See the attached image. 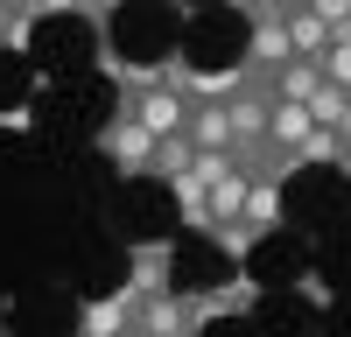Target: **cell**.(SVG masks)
I'll use <instances>...</instances> for the list:
<instances>
[{"label":"cell","mask_w":351,"mask_h":337,"mask_svg":"<svg viewBox=\"0 0 351 337\" xmlns=\"http://www.w3.org/2000/svg\"><path fill=\"white\" fill-rule=\"evenodd\" d=\"M112 8H120V0H14V21H21V28H36L43 14H77V21L106 28V21H112Z\"/></svg>","instance_id":"obj_5"},{"label":"cell","mask_w":351,"mask_h":337,"mask_svg":"<svg viewBox=\"0 0 351 337\" xmlns=\"http://www.w3.org/2000/svg\"><path fill=\"white\" fill-rule=\"evenodd\" d=\"M281 28H288V49H295V64H324V49H330V28L316 21L309 8H288V14H281Z\"/></svg>","instance_id":"obj_8"},{"label":"cell","mask_w":351,"mask_h":337,"mask_svg":"<svg viewBox=\"0 0 351 337\" xmlns=\"http://www.w3.org/2000/svg\"><path fill=\"white\" fill-rule=\"evenodd\" d=\"M309 134H316L309 105H288V99H274V112H267V155H295Z\"/></svg>","instance_id":"obj_6"},{"label":"cell","mask_w":351,"mask_h":337,"mask_svg":"<svg viewBox=\"0 0 351 337\" xmlns=\"http://www.w3.org/2000/svg\"><path fill=\"white\" fill-rule=\"evenodd\" d=\"M246 183H253V168H232L225 183H211V190H204V204H211V239L239 225V211H246Z\"/></svg>","instance_id":"obj_7"},{"label":"cell","mask_w":351,"mask_h":337,"mask_svg":"<svg viewBox=\"0 0 351 337\" xmlns=\"http://www.w3.org/2000/svg\"><path fill=\"white\" fill-rule=\"evenodd\" d=\"M169 190H176V211H183V225H197V232L211 239V204H204V183H197V176H176Z\"/></svg>","instance_id":"obj_10"},{"label":"cell","mask_w":351,"mask_h":337,"mask_svg":"<svg viewBox=\"0 0 351 337\" xmlns=\"http://www.w3.org/2000/svg\"><path fill=\"white\" fill-rule=\"evenodd\" d=\"M92 148L112 162V176H127V183H134V176H155V134L134 127L127 112H112V120L92 134Z\"/></svg>","instance_id":"obj_2"},{"label":"cell","mask_w":351,"mask_h":337,"mask_svg":"<svg viewBox=\"0 0 351 337\" xmlns=\"http://www.w3.org/2000/svg\"><path fill=\"white\" fill-rule=\"evenodd\" d=\"M316 71H324V84H337V92H351V36H337V42L324 49V64H316Z\"/></svg>","instance_id":"obj_12"},{"label":"cell","mask_w":351,"mask_h":337,"mask_svg":"<svg viewBox=\"0 0 351 337\" xmlns=\"http://www.w3.org/2000/svg\"><path fill=\"white\" fill-rule=\"evenodd\" d=\"M134 302L141 295L127 288V281L112 295H92V302L77 309V337H134Z\"/></svg>","instance_id":"obj_3"},{"label":"cell","mask_w":351,"mask_h":337,"mask_svg":"<svg viewBox=\"0 0 351 337\" xmlns=\"http://www.w3.org/2000/svg\"><path fill=\"white\" fill-rule=\"evenodd\" d=\"M0 49H28V28L14 21V0H0Z\"/></svg>","instance_id":"obj_13"},{"label":"cell","mask_w":351,"mask_h":337,"mask_svg":"<svg viewBox=\"0 0 351 337\" xmlns=\"http://www.w3.org/2000/svg\"><path fill=\"white\" fill-rule=\"evenodd\" d=\"M190 162H197V148H190V134H176V140H155V176H162V183H176V176H190Z\"/></svg>","instance_id":"obj_11"},{"label":"cell","mask_w":351,"mask_h":337,"mask_svg":"<svg viewBox=\"0 0 351 337\" xmlns=\"http://www.w3.org/2000/svg\"><path fill=\"white\" fill-rule=\"evenodd\" d=\"M169 267H176V246H169V239L134 246V253H127V288H134V295H155V288H169Z\"/></svg>","instance_id":"obj_4"},{"label":"cell","mask_w":351,"mask_h":337,"mask_svg":"<svg viewBox=\"0 0 351 337\" xmlns=\"http://www.w3.org/2000/svg\"><path fill=\"white\" fill-rule=\"evenodd\" d=\"M267 92L288 99V105H309L316 92H324V71H316V64H281V71L267 77Z\"/></svg>","instance_id":"obj_9"},{"label":"cell","mask_w":351,"mask_h":337,"mask_svg":"<svg viewBox=\"0 0 351 337\" xmlns=\"http://www.w3.org/2000/svg\"><path fill=\"white\" fill-rule=\"evenodd\" d=\"M106 77L120 84V112H127L134 127H148L155 140L190 134V105H197V99H190L183 84L162 71V64H155V71H134L127 56H106Z\"/></svg>","instance_id":"obj_1"}]
</instances>
